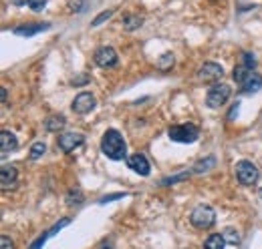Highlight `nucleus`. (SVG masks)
Here are the masks:
<instances>
[{
  "label": "nucleus",
  "mask_w": 262,
  "mask_h": 249,
  "mask_svg": "<svg viewBox=\"0 0 262 249\" xmlns=\"http://www.w3.org/2000/svg\"><path fill=\"white\" fill-rule=\"evenodd\" d=\"M101 151L111 161H121L127 153V145L123 141V135L115 129H109L101 139Z\"/></svg>",
  "instance_id": "1"
},
{
  "label": "nucleus",
  "mask_w": 262,
  "mask_h": 249,
  "mask_svg": "<svg viewBox=\"0 0 262 249\" xmlns=\"http://www.w3.org/2000/svg\"><path fill=\"white\" fill-rule=\"evenodd\" d=\"M167 137L176 143H194L198 137H200V129L196 124L188 123V124H173L167 129Z\"/></svg>",
  "instance_id": "2"
},
{
  "label": "nucleus",
  "mask_w": 262,
  "mask_h": 249,
  "mask_svg": "<svg viewBox=\"0 0 262 249\" xmlns=\"http://www.w3.org/2000/svg\"><path fill=\"white\" fill-rule=\"evenodd\" d=\"M190 221H192V225L196 229H210L216 223V211L210 205H200L192 211Z\"/></svg>",
  "instance_id": "3"
},
{
  "label": "nucleus",
  "mask_w": 262,
  "mask_h": 249,
  "mask_svg": "<svg viewBox=\"0 0 262 249\" xmlns=\"http://www.w3.org/2000/svg\"><path fill=\"white\" fill-rule=\"evenodd\" d=\"M236 177H238V181H240L242 185H254V183L258 181L260 173H258V169H256L254 163H250V161H240V163H236Z\"/></svg>",
  "instance_id": "4"
},
{
  "label": "nucleus",
  "mask_w": 262,
  "mask_h": 249,
  "mask_svg": "<svg viewBox=\"0 0 262 249\" xmlns=\"http://www.w3.org/2000/svg\"><path fill=\"white\" fill-rule=\"evenodd\" d=\"M230 94H232V91H230L228 85H214L206 94V105L210 109H220L230 98Z\"/></svg>",
  "instance_id": "5"
},
{
  "label": "nucleus",
  "mask_w": 262,
  "mask_h": 249,
  "mask_svg": "<svg viewBox=\"0 0 262 249\" xmlns=\"http://www.w3.org/2000/svg\"><path fill=\"white\" fill-rule=\"evenodd\" d=\"M71 109H73L77 115H87L89 111L95 109V96H93L91 93H87V91H83V93H79L77 96H75Z\"/></svg>",
  "instance_id": "6"
},
{
  "label": "nucleus",
  "mask_w": 262,
  "mask_h": 249,
  "mask_svg": "<svg viewBox=\"0 0 262 249\" xmlns=\"http://www.w3.org/2000/svg\"><path fill=\"white\" fill-rule=\"evenodd\" d=\"M222 74H224V68H222L220 64H216V62H206V64L198 70V79L204 81V83H214V81H218Z\"/></svg>",
  "instance_id": "7"
},
{
  "label": "nucleus",
  "mask_w": 262,
  "mask_h": 249,
  "mask_svg": "<svg viewBox=\"0 0 262 249\" xmlns=\"http://www.w3.org/2000/svg\"><path fill=\"white\" fill-rule=\"evenodd\" d=\"M95 62L101 68H111L117 64V53L113 46H101L95 53Z\"/></svg>",
  "instance_id": "8"
},
{
  "label": "nucleus",
  "mask_w": 262,
  "mask_h": 249,
  "mask_svg": "<svg viewBox=\"0 0 262 249\" xmlns=\"http://www.w3.org/2000/svg\"><path fill=\"white\" fill-rule=\"evenodd\" d=\"M83 141H85V137L81 133H65V135L59 137V149L63 153H71L73 149H77L79 145H83Z\"/></svg>",
  "instance_id": "9"
},
{
  "label": "nucleus",
  "mask_w": 262,
  "mask_h": 249,
  "mask_svg": "<svg viewBox=\"0 0 262 249\" xmlns=\"http://www.w3.org/2000/svg\"><path fill=\"white\" fill-rule=\"evenodd\" d=\"M127 167H129L131 171H135L137 175H141V177L149 175V163H147L145 155H141V153H135V155L127 157Z\"/></svg>",
  "instance_id": "10"
},
{
  "label": "nucleus",
  "mask_w": 262,
  "mask_h": 249,
  "mask_svg": "<svg viewBox=\"0 0 262 249\" xmlns=\"http://www.w3.org/2000/svg\"><path fill=\"white\" fill-rule=\"evenodd\" d=\"M49 29H51V24H49V22H38V24H23V27H16V29H14V34H18V36H34V34L49 31Z\"/></svg>",
  "instance_id": "11"
},
{
  "label": "nucleus",
  "mask_w": 262,
  "mask_h": 249,
  "mask_svg": "<svg viewBox=\"0 0 262 249\" xmlns=\"http://www.w3.org/2000/svg\"><path fill=\"white\" fill-rule=\"evenodd\" d=\"M16 147H18L16 137H14L10 131H2V133H0V151H2V155H8V153L14 151Z\"/></svg>",
  "instance_id": "12"
},
{
  "label": "nucleus",
  "mask_w": 262,
  "mask_h": 249,
  "mask_svg": "<svg viewBox=\"0 0 262 249\" xmlns=\"http://www.w3.org/2000/svg\"><path fill=\"white\" fill-rule=\"evenodd\" d=\"M240 89H242V93H256V91H260L262 77L256 74V72H250V74L246 77V81L240 85Z\"/></svg>",
  "instance_id": "13"
},
{
  "label": "nucleus",
  "mask_w": 262,
  "mask_h": 249,
  "mask_svg": "<svg viewBox=\"0 0 262 249\" xmlns=\"http://www.w3.org/2000/svg\"><path fill=\"white\" fill-rule=\"evenodd\" d=\"M14 181H16V169L14 167H2V171H0V185H2V189L12 187Z\"/></svg>",
  "instance_id": "14"
},
{
  "label": "nucleus",
  "mask_w": 262,
  "mask_h": 249,
  "mask_svg": "<svg viewBox=\"0 0 262 249\" xmlns=\"http://www.w3.org/2000/svg\"><path fill=\"white\" fill-rule=\"evenodd\" d=\"M65 124H67V119L63 115H53V117H49V119L45 121V129L51 131V133H55V131L63 129Z\"/></svg>",
  "instance_id": "15"
},
{
  "label": "nucleus",
  "mask_w": 262,
  "mask_h": 249,
  "mask_svg": "<svg viewBox=\"0 0 262 249\" xmlns=\"http://www.w3.org/2000/svg\"><path fill=\"white\" fill-rule=\"evenodd\" d=\"M224 245H226V241H224L222 233H214L204 241V249H224Z\"/></svg>",
  "instance_id": "16"
},
{
  "label": "nucleus",
  "mask_w": 262,
  "mask_h": 249,
  "mask_svg": "<svg viewBox=\"0 0 262 249\" xmlns=\"http://www.w3.org/2000/svg\"><path fill=\"white\" fill-rule=\"evenodd\" d=\"M141 24H143V18H141V16H133V14L123 16V27H125L127 31H135V29H139Z\"/></svg>",
  "instance_id": "17"
},
{
  "label": "nucleus",
  "mask_w": 262,
  "mask_h": 249,
  "mask_svg": "<svg viewBox=\"0 0 262 249\" xmlns=\"http://www.w3.org/2000/svg\"><path fill=\"white\" fill-rule=\"evenodd\" d=\"M222 235H224V241L230 243V245H238V243H240V233H238L234 227H226V229L222 231Z\"/></svg>",
  "instance_id": "18"
},
{
  "label": "nucleus",
  "mask_w": 262,
  "mask_h": 249,
  "mask_svg": "<svg viewBox=\"0 0 262 249\" xmlns=\"http://www.w3.org/2000/svg\"><path fill=\"white\" fill-rule=\"evenodd\" d=\"M214 165H216V157H208L206 161H198L196 165H194V173H204V171H210Z\"/></svg>",
  "instance_id": "19"
},
{
  "label": "nucleus",
  "mask_w": 262,
  "mask_h": 249,
  "mask_svg": "<svg viewBox=\"0 0 262 249\" xmlns=\"http://www.w3.org/2000/svg\"><path fill=\"white\" fill-rule=\"evenodd\" d=\"M250 72H252L250 68H246V66H242V64H238V66L234 68V74H232V77H234V81H236L238 85H242V83L246 81V77H248Z\"/></svg>",
  "instance_id": "20"
},
{
  "label": "nucleus",
  "mask_w": 262,
  "mask_h": 249,
  "mask_svg": "<svg viewBox=\"0 0 262 249\" xmlns=\"http://www.w3.org/2000/svg\"><path fill=\"white\" fill-rule=\"evenodd\" d=\"M45 151H47V147H45V143H42V141L34 143L33 147H31V159H40V157L45 155Z\"/></svg>",
  "instance_id": "21"
},
{
  "label": "nucleus",
  "mask_w": 262,
  "mask_h": 249,
  "mask_svg": "<svg viewBox=\"0 0 262 249\" xmlns=\"http://www.w3.org/2000/svg\"><path fill=\"white\" fill-rule=\"evenodd\" d=\"M171 64H173V55H171V53H165L164 57L158 61V68H160V70H167Z\"/></svg>",
  "instance_id": "22"
},
{
  "label": "nucleus",
  "mask_w": 262,
  "mask_h": 249,
  "mask_svg": "<svg viewBox=\"0 0 262 249\" xmlns=\"http://www.w3.org/2000/svg\"><path fill=\"white\" fill-rule=\"evenodd\" d=\"M240 64L252 70V68L256 66V61H254V55H250V53H242V59H240Z\"/></svg>",
  "instance_id": "23"
},
{
  "label": "nucleus",
  "mask_w": 262,
  "mask_h": 249,
  "mask_svg": "<svg viewBox=\"0 0 262 249\" xmlns=\"http://www.w3.org/2000/svg\"><path fill=\"white\" fill-rule=\"evenodd\" d=\"M81 201H83L81 191H71V193L67 195V203H69V205H79Z\"/></svg>",
  "instance_id": "24"
},
{
  "label": "nucleus",
  "mask_w": 262,
  "mask_h": 249,
  "mask_svg": "<svg viewBox=\"0 0 262 249\" xmlns=\"http://www.w3.org/2000/svg\"><path fill=\"white\" fill-rule=\"evenodd\" d=\"M85 0H69V10L71 12H83Z\"/></svg>",
  "instance_id": "25"
},
{
  "label": "nucleus",
  "mask_w": 262,
  "mask_h": 249,
  "mask_svg": "<svg viewBox=\"0 0 262 249\" xmlns=\"http://www.w3.org/2000/svg\"><path fill=\"white\" fill-rule=\"evenodd\" d=\"M27 4H29V8H31V10H34V12H40V10L45 8L47 0H29Z\"/></svg>",
  "instance_id": "26"
},
{
  "label": "nucleus",
  "mask_w": 262,
  "mask_h": 249,
  "mask_svg": "<svg viewBox=\"0 0 262 249\" xmlns=\"http://www.w3.org/2000/svg\"><path fill=\"white\" fill-rule=\"evenodd\" d=\"M111 14H113V10H105V12H101L97 18L91 22V27H99V24H101V22H105V20H107Z\"/></svg>",
  "instance_id": "27"
},
{
  "label": "nucleus",
  "mask_w": 262,
  "mask_h": 249,
  "mask_svg": "<svg viewBox=\"0 0 262 249\" xmlns=\"http://www.w3.org/2000/svg\"><path fill=\"white\" fill-rule=\"evenodd\" d=\"M69 223H71V219H63V221H59V223H57V225H55L51 231H47V233H49V235H55L57 231H61V229H63V227H67Z\"/></svg>",
  "instance_id": "28"
},
{
  "label": "nucleus",
  "mask_w": 262,
  "mask_h": 249,
  "mask_svg": "<svg viewBox=\"0 0 262 249\" xmlns=\"http://www.w3.org/2000/svg\"><path fill=\"white\" fill-rule=\"evenodd\" d=\"M47 237H51V235H49V233H42V235H40V237H38V239L34 241L33 245H31V249H40V247H42V245H45V241H47Z\"/></svg>",
  "instance_id": "29"
},
{
  "label": "nucleus",
  "mask_w": 262,
  "mask_h": 249,
  "mask_svg": "<svg viewBox=\"0 0 262 249\" xmlns=\"http://www.w3.org/2000/svg\"><path fill=\"white\" fill-rule=\"evenodd\" d=\"M0 249H14V243H12L6 235H2V237H0Z\"/></svg>",
  "instance_id": "30"
},
{
  "label": "nucleus",
  "mask_w": 262,
  "mask_h": 249,
  "mask_svg": "<svg viewBox=\"0 0 262 249\" xmlns=\"http://www.w3.org/2000/svg\"><path fill=\"white\" fill-rule=\"evenodd\" d=\"M123 197V193H117V195H109V197H103L101 199V203H107V201H113V199H121Z\"/></svg>",
  "instance_id": "31"
},
{
  "label": "nucleus",
  "mask_w": 262,
  "mask_h": 249,
  "mask_svg": "<svg viewBox=\"0 0 262 249\" xmlns=\"http://www.w3.org/2000/svg\"><path fill=\"white\" fill-rule=\"evenodd\" d=\"M83 83H87V77H83V79H73V85H83Z\"/></svg>",
  "instance_id": "32"
},
{
  "label": "nucleus",
  "mask_w": 262,
  "mask_h": 249,
  "mask_svg": "<svg viewBox=\"0 0 262 249\" xmlns=\"http://www.w3.org/2000/svg\"><path fill=\"white\" fill-rule=\"evenodd\" d=\"M25 2H29V0H12V4H16V6H20V4H25Z\"/></svg>",
  "instance_id": "33"
},
{
  "label": "nucleus",
  "mask_w": 262,
  "mask_h": 249,
  "mask_svg": "<svg viewBox=\"0 0 262 249\" xmlns=\"http://www.w3.org/2000/svg\"><path fill=\"white\" fill-rule=\"evenodd\" d=\"M260 197H262V189H260Z\"/></svg>",
  "instance_id": "34"
},
{
  "label": "nucleus",
  "mask_w": 262,
  "mask_h": 249,
  "mask_svg": "<svg viewBox=\"0 0 262 249\" xmlns=\"http://www.w3.org/2000/svg\"><path fill=\"white\" fill-rule=\"evenodd\" d=\"M103 249H107V247H103Z\"/></svg>",
  "instance_id": "35"
}]
</instances>
